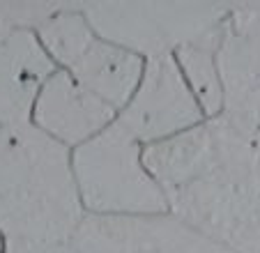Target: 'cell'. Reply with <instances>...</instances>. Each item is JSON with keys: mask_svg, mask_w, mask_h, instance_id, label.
<instances>
[{"mask_svg": "<svg viewBox=\"0 0 260 253\" xmlns=\"http://www.w3.org/2000/svg\"><path fill=\"white\" fill-rule=\"evenodd\" d=\"M143 159L168 214L233 253H260V129L221 113Z\"/></svg>", "mask_w": 260, "mask_h": 253, "instance_id": "obj_1", "label": "cell"}, {"mask_svg": "<svg viewBox=\"0 0 260 253\" xmlns=\"http://www.w3.org/2000/svg\"><path fill=\"white\" fill-rule=\"evenodd\" d=\"M85 216L72 150L32 122L0 126V235L5 244H67Z\"/></svg>", "mask_w": 260, "mask_h": 253, "instance_id": "obj_2", "label": "cell"}, {"mask_svg": "<svg viewBox=\"0 0 260 253\" xmlns=\"http://www.w3.org/2000/svg\"><path fill=\"white\" fill-rule=\"evenodd\" d=\"M138 143L118 120L92 141L72 150L74 177L85 214L154 216L168 214L159 182L143 159Z\"/></svg>", "mask_w": 260, "mask_h": 253, "instance_id": "obj_3", "label": "cell"}, {"mask_svg": "<svg viewBox=\"0 0 260 253\" xmlns=\"http://www.w3.org/2000/svg\"><path fill=\"white\" fill-rule=\"evenodd\" d=\"M99 37L154 60L214 33L231 14L226 5L201 3H83L79 5Z\"/></svg>", "mask_w": 260, "mask_h": 253, "instance_id": "obj_4", "label": "cell"}, {"mask_svg": "<svg viewBox=\"0 0 260 253\" xmlns=\"http://www.w3.org/2000/svg\"><path fill=\"white\" fill-rule=\"evenodd\" d=\"M205 120L175 58L147 60L134 97L118 113V122L143 145H157L189 132Z\"/></svg>", "mask_w": 260, "mask_h": 253, "instance_id": "obj_5", "label": "cell"}, {"mask_svg": "<svg viewBox=\"0 0 260 253\" xmlns=\"http://www.w3.org/2000/svg\"><path fill=\"white\" fill-rule=\"evenodd\" d=\"M69 244L76 253H233L173 214H88Z\"/></svg>", "mask_w": 260, "mask_h": 253, "instance_id": "obj_6", "label": "cell"}, {"mask_svg": "<svg viewBox=\"0 0 260 253\" xmlns=\"http://www.w3.org/2000/svg\"><path fill=\"white\" fill-rule=\"evenodd\" d=\"M223 113L260 129V5H235L221 25Z\"/></svg>", "mask_w": 260, "mask_h": 253, "instance_id": "obj_7", "label": "cell"}, {"mask_svg": "<svg viewBox=\"0 0 260 253\" xmlns=\"http://www.w3.org/2000/svg\"><path fill=\"white\" fill-rule=\"evenodd\" d=\"M115 120L118 111L113 106L85 90L62 69L44 83L32 111V124L69 150L92 141Z\"/></svg>", "mask_w": 260, "mask_h": 253, "instance_id": "obj_8", "label": "cell"}, {"mask_svg": "<svg viewBox=\"0 0 260 253\" xmlns=\"http://www.w3.org/2000/svg\"><path fill=\"white\" fill-rule=\"evenodd\" d=\"M55 72L35 30H16L0 42V126L32 122L42 88Z\"/></svg>", "mask_w": 260, "mask_h": 253, "instance_id": "obj_9", "label": "cell"}, {"mask_svg": "<svg viewBox=\"0 0 260 253\" xmlns=\"http://www.w3.org/2000/svg\"><path fill=\"white\" fill-rule=\"evenodd\" d=\"M143 69V58L94 35L83 53L72 62V67L62 72L72 74L85 90L97 94L120 113L136 92Z\"/></svg>", "mask_w": 260, "mask_h": 253, "instance_id": "obj_10", "label": "cell"}, {"mask_svg": "<svg viewBox=\"0 0 260 253\" xmlns=\"http://www.w3.org/2000/svg\"><path fill=\"white\" fill-rule=\"evenodd\" d=\"M219 44L221 28L191 44L182 46L173 58L187 81L191 94L207 117H216L223 113V83L219 72Z\"/></svg>", "mask_w": 260, "mask_h": 253, "instance_id": "obj_11", "label": "cell"}, {"mask_svg": "<svg viewBox=\"0 0 260 253\" xmlns=\"http://www.w3.org/2000/svg\"><path fill=\"white\" fill-rule=\"evenodd\" d=\"M5 253H76L72 244H5Z\"/></svg>", "mask_w": 260, "mask_h": 253, "instance_id": "obj_12", "label": "cell"}, {"mask_svg": "<svg viewBox=\"0 0 260 253\" xmlns=\"http://www.w3.org/2000/svg\"><path fill=\"white\" fill-rule=\"evenodd\" d=\"M0 253H5V237L0 235Z\"/></svg>", "mask_w": 260, "mask_h": 253, "instance_id": "obj_13", "label": "cell"}]
</instances>
